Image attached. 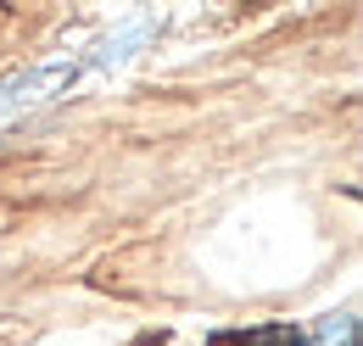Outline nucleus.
I'll return each instance as SVG.
<instances>
[{
    "instance_id": "obj_1",
    "label": "nucleus",
    "mask_w": 363,
    "mask_h": 346,
    "mask_svg": "<svg viewBox=\"0 0 363 346\" xmlns=\"http://www.w3.org/2000/svg\"><path fill=\"white\" fill-rule=\"evenodd\" d=\"M79 73H84V62H34V67L0 79V118L34 112V106L56 101V95H67V89L79 84Z\"/></svg>"
},
{
    "instance_id": "obj_2",
    "label": "nucleus",
    "mask_w": 363,
    "mask_h": 346,
    "mask_svg": "<svg viewBox=\"0 0 363 346\" xmlns=\"http://www.w3.org/2000/svg\"><path fill=\"white\" fill-rule=\"evenodd\" d=\"M207 346H308V335L296 324H252V330H218L207 335Z\"/></svg>"
},
{
    "instance_id": "obj_3",
    "label": "nucleus",
    "mask_w": 363,
    "mask_h": 346,
    "mask_svg": "<svg viewBox=\"0 0 363 346\" xmlns=\"http://www.w3.org/2000/svg\"><path fill=\"white\" fill-rule=\"evenodd\" d=\"M308 346H358V318L352 313H330Z\"/></svg>"
}]
</instances>
